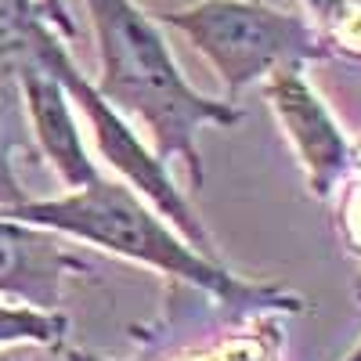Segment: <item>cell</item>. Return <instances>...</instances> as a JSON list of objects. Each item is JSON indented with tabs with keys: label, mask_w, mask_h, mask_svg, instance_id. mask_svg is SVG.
<instances>
[{
	"label": "cell",
	"mask_w": 361,
	"mask_h": 361,
	"mask_svg": "<svg viewBox=\"0 0 361 361\" xmlns=\"http://www.w3.org/2000/svg\"><path fill=\"white\" fill-rule=\"evenodd\" d=\"M0 214L47 228L62 238L98 246L105 253H116L123 260L145 264L159 271L166 279L188 282L221 304L238 307H289L296 311L300 300L293 293H282L275 286H257L231 275L221 260H209L195 253L152 206L141 195H134L123 180H90L83 188H73L69 195L58 199H18V202H0Z\"/></svg>",
	"instance_id": "7a4b0ae2"
},
{
	"label": "cell",
	"mask_w": 361,
	"mask_h": 361,
	"mask_svg": "<svg viewBox=\"0 0 361 361\" xmlns=\"http://www.w3.org/2000/svg\"><path fill=\"white\" fill-rule=\"evenodd\" d=\"M40 4V11H44V18L51 22V29L58 37H73L76 33V22H73V15L66 11V0H37Z\"/></svg>",
	"instance_id": "30bf717a"
},
{
	"label": "cell",
	"mask_w": 361,
	"mask_h": 361,
	"mask_svg": "<svg viewBox=\"0 0 361 361\" xmlns=\"http://www.w3.org/2000/svg\"><path fill=\"white\" fill-rule=\"evenodd\" d=\"M340 361H361V343H357V347H354L347 357H340Z\"/></svg>",
	"instance_id": "8fae6325"
},
{
	"label": "cell",
	"mask_w": 361,
	"mask_h": 361,
	"mask_svg": "<svg viewBox=\"0 0 361 361\" xmlns=\"http://www.w3.org/2000/svg\"><path fill=\"white\" fill-rule=\"evenodd\" d=\"M267 105L275 109L286 137L296 148L300 166L307 170V185L314 195H329L350 166V141L340 130L336 116L325 98L304 76V66H282L264 80Z\"/></svg>",
	"instance_id": "5b68a950"
},
{
	"label": "cell",
	"mask_w": 361,
	"mask_h": 361,
	"mask_svg": "<svg viewBox=\"0 0 361 361\" xmlns=\"http://www.w3.org/2000/svg\"><path fill=\"white\" fill-rule=\"evenodd\" d=\"M18 98H22V109L29 116V127H33L40 152L47 156L54 173L69 188H83L102 177L87 156L83 134L73 116V98L66 94L62 80L40 62V44H37V58L18 73Z\"/></svg>",
	"instance_id": "52a82bcc"
},
{
	"label": "cell",
	"mask_w": 361,
	"mask_h": 361,
	"mask_svg": "<svg viewBox=\"0 0 361 361\" xmlns=\"http://www.w3.org/2000/svg\"><path fill=\"white\" fill-rule=\"evenodd\" d=\"M0 361H22V357H0Z\"/></svg>",
	"instance_id": "7c38bea8"
},
{
	"label": "cell",
	"mask_w": 361,
	"mask_h": 361,
	"mask_svg": "<svg viewBox=\"0 0 361 361\" xmlns=\"http://www.w3.org/2000/svg\"><path fill=\"white\" fill-rule=\"evenodd\" d=\"M80 260L62 246V235L0 214V293L25 307L58 311L66 279Z\"/></svg>",
	"instance_id": "8992f818"
},
{
	"label": "cell",
	"mask_w": 361,
	"mask_h": 361,
	"mask_svg": "<svg viewBox=\"0 0 361 361\" xmlns=\"http://www.w3.org/2000/svg\"><path fill=\"white\" fill-rule=\"evenodd\" d=\"M40 62L62 80L66 87V94L76 102V109L87 116V123H90V134H94L98 141V152L102 159L123 177V185L141 195L148 206L156 209V214L185 238V243L209 257V260H217V246H214V238H209V231L202 228V217L195 214V209L188 206V199L180 195V188L173 185V177L166 170V163L152 152V148H145V141L137 137V130H130L127 123V116H119L98 90L94 83H90L80 66L73 62V54L66 51V40L54 33V29H47V33L40 37Z\"/></svg>",
	"instance_id": "277c9868"
},
{
	"label": "cell",
	"mask_w": 361,
	"mask_h": 361,
	"mask_svg": "<svg viewBox=\"0 0 361 361\" xmlns=\"http://www.w3.org/2000/svg\"><path fill=\"white\" fill-rule=\"evenodd\" d=\"M159 22L185 33L209 58L224 83V102H238L282 66H307L325 54L314 29L260 0H199Z\"/></svg>",
	"instance_id": "3957f363"
},
{
	"label": "cell",
	"mask_w": 361,
	"mask_h": 361,
	"mask_svg": "<svg viewBox=\"0 0 361 361\" xmlns=\"http://www.w3.org/2000/svg\"><path fill=\"white\" fill-rule=\"evenodd\" d=\"M98 37L102 76L98 94L119 112L134 116L152 134L156 156L180 159L188 180L202 185L199 134L206 127H235L243 112L231 102L206 98L185 80L159 22L145 15L134 0H83Z\"/></svg>",
	"instance_id": "6da1fadb"
},
{
	"label": "cell",
	"mask_w": 361,
	"mask_h": 361,
	"mask_svg": "<svg viewBox=\"0 0 361 361\" xmlns=\"http://www.w3.org/2000/svg\"><path fill=\"white\" fill-rule=\"evenodd\" d=\"M66 314L58 311H40V307H8L0 304V347H11V343H62L66 336Z\"/></svg>",
	"instance_id": "ba28073f"
},
{
	"label": "cell",
	"mask_w": 361,
	"mask_h": 361,
	"mask_svg": "<svg viewBox=\"0 0 361 361\" xmlns=\"http://www.w3.org/2000/svg\"><path fill=\"white\" fill-rule=\"evenodd\" d=\"M314 11L325 51L336 47L350 58H361V0H304Z\"/></svg>",
	"instance_id": "9c48e42d"
}]
</instances>
